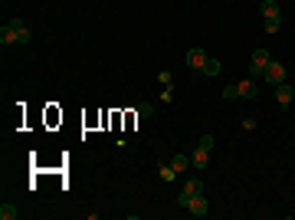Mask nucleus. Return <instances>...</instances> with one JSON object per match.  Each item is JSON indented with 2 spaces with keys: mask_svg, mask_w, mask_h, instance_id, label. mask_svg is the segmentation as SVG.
Masks as SVG:
<instances>
[{
  "mask_svg": "<svg viewBox=\"0 0 295 220\" xmlns=\"http://www.w3.org/2000/svg\"><path fill=\"white\" fill-rule=\"evenodd\" d=\"M197 194H203V181H197V177H191V181H187L184 188H180V194H177V204H180V207H187V204H191Z\"/></svg>",
  "mask_w": 295,
  "mask_h": 220,
  "instance_id": "1",
  "label": "nucleus"
},
{
  "mask_svg": "<svg viewBox=\"0 0 295 220\" xmlns=\"http://www.w3.org/2000/svg\"><path fill=\"white\" fill-rule=\"evenodd\" d=\"M266 63H269V53H266V50H252V59H249V79H263Z\"/></svg>",
  "mask_w": 295,
  "mask_h": 220,
  "instance_id": "2",
  "label": "nucleus"
},
{
  "mask_svg": "<svg viewBox=\"0 0 295 220\" xmlns=\"http://www.w3.org/2000/svg\"><path fill=\"white\" fill-rule=\"evenodd\" d=\"M263 79L269 82L272 89H276L279 82H285V66H282V63H272V59H269V63H266V72H263Z\"/></svg>",
  "mask_w": 295,
  "mask_h": 220,
  "instance_id": "3",
  "label": "nucleus"
},
{
  "mask_svg": "<svg viewBox=\"0 0 295 220\" xmlns=\"http://www.w3.org/2000/svg\"><path fill=\"white\" fill-rule=\"evenodd\" d=\"M292 99H295V89L289 86V82H279V86H276V102H279L282 108H289Z\"/></svg>",
  "mask_w": 295,
  "mask_h": 220,
  "instance_id": "4",
  "label": "nucleus"
},
{
  "mask_svg": "<svg viewBox=\"0 0 295 220\" xmlns=\"http://www.w3.org/2000/svg\"><path fill=\"white\" fill-rule=\"evenodd\" d=\"M207 56H210L207 50H200V46H194V50L187 53V69H203V63H207Z\"/></svg>",
  "mask_w": 295,
  "mask_h": 220,
  "instance_id": "5",
  "label": "nucleus"
},
{
  "mask_svg": "<svg viewBox=\"0 0 295 220\" xmlns=\"http://www.w3.org/2000/svg\"><path fill=\"white\" fill-rule=\"evenodd\" d=\"M236 92H240V99H256L259 95V79H243L240 86H236Z\"/></svg>",
  "mask_w": 295,
  "mask_h": 220,
  "instance_id": "6",
  "label": "nucleus"
},
{
  "mask_svg": "<svg viewBox=\"0 0 295 220\" xmlns=\"http://www.w3.org/2000/svg\"><path fill=\"white\" fill-rule=\"evenodd\" d=\"M187 210H191V214H194V217H203V214H207V210H210V204H207V197H203V194H197V197H194V201H191V204H187Z\"/></svg>",
  "mask_w": 295,
  "mask_h": 220,
  "instance_id": "7",
  "label": "nucleus"
},
{
  "mask_svg": "<svg viewBox=\"0 0 295 220\" xmlns=\"http://www.w3.org/2000/svg\"><path fill=\"white\" fill-rule=\"evenodd\" d=\"M191 161H194V168H207V164H210V151L197 145V151L191 155Z\"/></svg>",
  "mask_w": 295,
  "mask_h": 220,
  "instance_id": "8",
  "label": "nucleus"
},
{
  "mask_svg": "<svg viewBox=\"0 0 295 220\" xmlns=\"http://www.w3.org/2000/svg\"><path fill=\"white\" fill-rule=\"evenodd\" d=\"M259 10H263V17H282L276 0H259Z\"/></svg>",
  "mask_w": 295,
  "mask_h": 220,
  "instance_id": "9",
  "label": "nucleus"
},
{
  "mask_svg": "<svg viewBox=\"0 0 295 220\" xmlns=\"http://www.w3.org/2000/svg\"><path fill=\"white\" fill-rule=\"evenodd\" d=\"M0 43H4V46L17 43V26H13V23H7L4 30H0Z\"/></svg>",
  "mask_w": 295,
  "mask_h": 220,
  "instance_id": "10",
  "label": "nucleus"
},
{
  "mask_svg": "<svg viewBox=\"0 0 295 220\" xmlns=\"http://www.w3.org/2000/svg\"><path fill=\"white\" fill-rule=\"evenodd\" d=\"M13 26H17V43H30V30H26L23 20H10Z\"/></svg>",
  "mask_w": 295,
  "mask_h": 220,
  "instance_id": "11",
  "label": "nucleus"
},
{
  "mask_svg": "<svg viewBox=\"0 0 295 220\" xmlns=\"http://www.w3.org/2000/svg\"><path fill=\"white\" fill-rule=\"evenodd\" d=\"M187 164H191V158H187V155H174V158H171V168L177 171V174H184Z\"/></svg>",
  "mask_w": 295,
  "mask_h": 220,
  "instance_id": "12",
  "label": "nucleus"
},
{
  "mask_svg": "<svg viewBox=\"0 0 295 220\" xmlns=\"http://www.w3.org/2000/svg\"><path fill=\"white\" fill-rule=\"evenodd\" d=\"M203 76H210V79H213V76H220V63H216L213 56H207V63H203V69H200Z\"/></svg>",
  "mask_w": 295,
  "mask_h": 220,
  "instance_id": "13",
  "label": "nucleus"
},
{
  "mask_svg": "<svg viewBox=\"0 0 295 220\" xmlns=\"http://www.w3.org/2000/svg\"><path fill=\"white\" fill-rule=\"evenodd\" d=\"M20 210L13 207V204H0V220H17Z\"/></svg>",
  "mask_w": 295,
  "mask_h": 220,
  "instance_id": "14",
  "label": "nucleus"
},
{
  "mask_svg": "<svg viewBox=\"0 0 295 220\" xmlns=\"http://www.w3.org/2000/svg\"><path fill=\"white\" fill-rule=\"evenodd\" d=\"M282 30V17H266V33H279Z\"/></svg>",
  "mask_w": 295,
  "mask_h": 220,
  "instance_id": "15",
  "label": "nucleus"
},
{
  "mask_svg": "<svg viewBox=\"0 0 295 220\" xmlns=\"http://www.w3.org/2000/svg\"><path fill=\"white\" fill-rule=\"evenodd\" d=\"M158 171H161V177H164V181H174V177H177V171H174L171 164H164V161L158 164Z\"/></svg>",
  "mask_w": 295,
  "mask_h": 220,
  "instance_id": "16",
  "label": "nucleus"
},
{
  "mask_svg": "<svg viewBox=\"0 0 295 220\" xmlns=\"http://www.w3.org/2000/svg\"><path fill=\"white\" fill-rule=\"evenodd\" d=\"M151 115H154V105L141 102V105H138V119H151Z\"/></svg>",
  "mask_w": 295,
  "mask_h": 220,
  "instance_id": "17",
  "label": "nucleus"
},
{
  "mask_svg": "<svg viewBox=\"0 0 295 220\" xmlns=\"http://www.w3.org/2000/svg\"><path fill=\"white\" fill-rule=\"evenodd\" d=\"M223 99H227V102L240 99V92H236V86H227V89H223Z\"/></svg>",
  "mask_w": 295,
  "mask_h": 220,
  "instance_id": "18",
  "label": "nucleus"
},
{
  "mask_svg": "<svg viewBox=\"0 0 295 220\" xmlns=\"http://www.w3.org/2000/svg\"><path fill=\"white\" fill-rule=\"evenodd\" d=\"M213 145H216V138H213V135H203V138H200V148L213 151Z\"/></svg>",
  "mask_w": 295,
  "mask_h": 220,
  "instance_id": "19",
  "label": "nucleus"
}]
</instances>
